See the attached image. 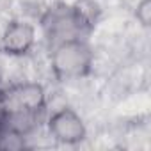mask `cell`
I'll use <instances>...</instances> for the list:
<instances>
[{
  "mask_svg": "<svg viewBox=\"0 0 151 151\" xmlns=\"http://www.w3.org/2000/svg\"><path fill=\"white\" fill-rule=\"evenodd\" d=\"M48 132L57 142L68 144V146L80 144L87 137V128L84 119L71 107H62L50 116Z\"/></svg>",
  "mask_w": 151,
  "mask_h": 151,
  "instance_id": "cell-4",
  "label": "cell"
},
{
  "mask_svg": "<svg viewBox=\"0 0 151 151\" xmlns=\"http://www.w3.org/2000/svg\"><path fill=\"white\" fill-rule=\"evenodd\" d=\"M2 109L14 117H29L45 107V89L39 84L25 82L11 86L0 94Z\"/></svg>",
  "mask_w": 151,
  "mask_h": 151,
  "instance_id": "cell-3",
  "label": "cell"
},
{
  "mask_svg": "<svg viewBox=\"0 0 151 151\" xmlns=\"http://www.w3.org/2000/svg\"><path fill=\"white\" fill-rule=\"evenodd\" d=\"M41 23L48 39L52 43H57L68 37H82V32L87 27V18L80 11V7L60 4L50 7Z\"/></svg>",
  "mask_w": 151,
  "mask_h": 151,
  "instance_id": "cell-2",
  "label": "cell"
},
{
  "mask_svg": "<svg viewBox=\"0 0 151 151\" xmlns=\"http://www.w3.org/2000/svg\"><path fill=\"white\" fill-rule=\"evenodd\" d=\"M149 7H151L149 0H142V2L137 6V20H139L144 27L149 25Z\"/></svg>",
  "mask_w": 151,
  "mask_h": 151,
  "instance_id": "cell-6",
  "label": "cell"
},
{
  "mask_svg": "<svg viewBox=\"0 0 151 151\" xmlns=\"http://www.w3.org/2000/svg\"><path fill=\"white\" fill-rule=\"evenodd\" d=\"M36 45V27L25 20H13L2 32V50L11 57L27 55Z\"/></svg>",
  "mask_w": 151,
  "mask_h": 151,
  "instance_id": "cell-5",
  "label": "cell"
},
{
  "mask_svg": "<svg viewBox=\"0 0 151 151\" xmlns=\"http://www.w3.org/2000/svg\"><path fill=\"white\" fill-rule=\"evenodd\" d=\"M94 52L84 37H68L53 43L50 66L55 78L60 82L78 80L91 73Z\"/></svg>",
  "mask_w": 151,
  "mask_h": 151,
  "instance_id": "cell-1",
  "label": "cell"
}]
</instances>
